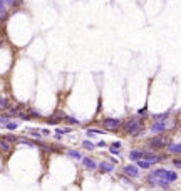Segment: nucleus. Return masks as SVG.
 I'll use <instances>...</instances> for the list:
<instances>
[{
    "label": "nucleus",
    "instance_id": "1a4fd4ad",
    "mask_svg": "<svg viewBox=\"0 0 181 191\" xmlns=\"http://www.w3.org/2000/svg\"><path fill=\"white\" fill-rule=\"evenodd\" d=\"M97 168L101 169V173H112L114 171V164L109 163V161H102V163L97 164Z\"/></svg>",
    "mask_w": 181,
    "mask_h": 191
},
{
    "label": "nucleus",
    "instance_id": "f03ea898",
    "mask_svg": "<svg viewBox=\"0 0 181 191\" xmlns=\"http://www.w3.org/2000/svg\"><path fill=\"white\" fill-rule=\"evenodd\" d=\"M151 176H154V178H159V179H164L166 183H176L178 181V173L176 171H169V169H164V168H156Z\"/></svg>",
    "mask_w": 181,
    "mask_h": 191
},
{
    "label": "nucleus",
    "instance_id": "f8f14e48",
    "mask_svg": "<svg viewBox=\"0 0 181 191\" xmlns=\"http://www.w3.org/2000/svg\"><path fill=\"white\" fill-rule=\"evenodd\" d=\"M0 151H3V153H8V151H12V143H8L3 138H0Z\"/></svg>",
    "mask_w": 181,
    "mask_h": 191
},
{
    "label": "nucleus",
    "instance_id": "bb28decb",
    "mask_svg": "<svg viewBox=\"0 0 181 191\" xmlns=\"http://www.w3.org/2000/svg\"><path fill=\"white\" fill-rule=\"evenodd\" d=\"M19 117H20V119H25V121H30V116L25 114V112H19Z\"/></svg>",
    "mask_w": 181,
    "mask_h": 191
},
{
    "label": "nucleus",
    "instance_id": "c9c22d12",
    "mask_svg": "<svg viewBox=\"0 0 181 191\" xmlns=\"http://www.w3.org/2000/svg\"><path fill=\"white\" fill-rule=\"evenodd\" d=\"M0 44H2V40H0Z\"/></svg>",
    "mask_w": 181,
    "mask_h": 191
},
{
    "label": "nucleus",
    "instance_id": "423d86ee",
    "mask_svg": "<svg viewBox=\"0 0 181 191\" xmlns=\"http://www.w3.org/2000/svg\"><path fill=\"white\" fill-rule=\"evenodd\" d=\"M123 173H124V176H129V178H139V176H141L139 168H138V166H134V164L124 166V168H123Z\"/></svg>",
    "mask_w": 181,
    "mask_h": 191
},
{
    "label": "nucleus",
    "instance_id": "4468645a",
    "mask_svg": "<svg viewBox=\"0 0 181 191\" xmlns=\"http://www.w3.org/2000/svg\"><path fill=\"white\" fill-rule=\"evenodd\" d=\"M62 121L64 122H67V124H71V126H79L81 122H79V119H76V117H71V116H62Z\"/></svg>",
    "mask_w": 181,
    "mask_h": 191
},
{
    "label": "nucleus",
    "instance_id": "c756f323",
    "mask_svg": "<svg viewBox=\"0 0 181 191\" xmlns=\"http://www.w3.org/2000/svg\"><path fill=\"white\" fill-rule=\"evenodd\" d=\"M111 148H116V149H121V148H123V144H121V143H119V141H116V143H112V144H111Z\"/></svg>",
    "mask_w": 181,
    "mask_h": 191
},
{
    "label": "nucleus",
    "instance_id": "412c9836",
    "mask_svg": "<svg viewBox=\"0 0 181 191\" xmlns=\"http://www.w3.org/2000/svg\"><path fill=\"white\" fill-rule=\"evenodd\" d=\"M71 127H59V129L56 131V134H59V136H61V134H69L71 133Z\"/></svg>",
    "mask_w": 181,
    "mask_h": 191
},
{
    "label": "nucleus",
    "instance_id": "b1692460",
    "mask_svg": "<svg viewBox=\"0 0 181 191\" xmlns=\"http://www.w3.org/2000/svg\"><path fill=\"white\" fill-rule=\"evenodd\" d=\"M89 138H92V134H104V131H101V129H87V133H86Z\"/></svg>",
    "mask_w": 181,
    "mask_h": 191
},
{
    "label": "nucleus",
    "instance_id": "473e14b6",
    "mask_svg": "<svg viewBox=\"0 0 181 191\" xmlns=\"http://www.w3.org/2000/svg\"><path fill=\"white\" fill-rule=\"evenodd\" d=\"M39 131H40V134H51V131H49V129H39Z\"/></svg>",
    "mask_w": 181,
    "mask_h": 191
},
{
    "label": "nucleus",
    "instance_id": "4be33fe9",
    "mask_svg": "<svg viewBox=\"0 0 181 191\" xmlns=\"http://www.w3.org/2000/svg\"><path fill=\"white\" fill-rule=\"evenodd\" d=\"M7 10H5V7H0V24H2L3 20H7Z\"/></svg>",
    "mask_w": 181,
    "mask_h": 191
},
{
    "label": "nucleus",
    "instance_id": "2f4dec72",
    "mask_svg": "<svg viewBox=\"0 0 181 191\" xmlns=\"http://www.w3.org/2000/svg\"><path fill=\"white\" fill-rule=\"evenodd\" d=\"M173 163H174V166H176V168H178V169H179V166H181V161H179L178 158H176V159L173 161Z\"/></svg>",
    "mask_w": 181,
    "mask_h": 191
},
{
    "label": "nucleus",
    "instance_id": "9b49d317",
    "mask_svg": "<svg viewBox=\"0 0 181 191\" xmlns=\"http://www.w3.org/2000/svg\"><path fill=\"white\" fill-rule=\"evenodd\" d=\"M141 158H143V151H141V149H133V151H129V159H131V161H134V163H136V161L141 159Z\"/></svg>",
    "mask_w": 181,
    "mask_h": 191
},
{
    "label": "nucleus",
    "instance_id": "cd10ccee",
    "mask_svg": "<svg viewBox=\"0 0 181 191\" xmlns=\"http://www.w3.org/2000/svg\"><path fill=\"white\" fill-rule=\"evenodd\" d=\"M109 153H111V154H114V156H119V154H121V149H116V148H111V149H109Z\"/></svg>",
    "mask_w": 181,
    "mask_h": 191
},
{
    "label": "nucleus",
    "instance_id": "aec40b11",
    "mask_svg": "<svg viewBox=\"0 0 181 191\" xmlns=\"http://www.w3.org/2000/svg\"><path fill=\"white\" fill-rule=\"evenodd\" d=\"M3 139H5V141H8V143H17V141H19V138H17V136L15 134H7V136H3Z\"/></svg>",
    "mask_w": 181,
    "mask_h": 191
},
{
    "label": "nucleus",
    "instance_id": "20e7f679",
    "mask_svg": "<svg viewBox=\"0 0 181 191\" xmlns=\"http://www.w3.org/2000/svg\"><path fill=\"white\" fill-rule=\"evenodd\" d=\"M101 124H102V127H104L106 131H117L119 127H123V121L116 119V117H106Z\"/></svg>",
    "mask_w": 181,
    "mask_h": 191
},
{
    "label": "nucleus",
    "instance_id": "f704fd0d",
    "mask_svg": "<svg viewBox=\"0 0 181 191\" xmlns=\"http://www.w3.org/2000/svg\"><path fill=\"white\" fill-rule=\"evenodd\" d=\"M0 7H5V0H0Z\"/></svg>",
    "mask_w": 181,
    "mask_h": 191
},
{
    "label": "nucleus",
    "instance_id": "5701e85b",
    "mask_svg": "<svg viewBox=\"0 0 181 191\" xmlns=\"http://www.w3.org/2000/svg\"><path fill=\"white\" fill-rule=\"evenodd\" d=\"M168 116H169V112H163V114H153V117H154L156 121H164Z\"/></svg>",
    "mask_w": 181,
    "mask_h": 191
},
{
    "label": "nucleus",
    "instance_id": "ddd939ff",
    "mask_svg": "<svg viewBox=\"0 0 181 191\" xmlns=\"http://www.w3.org/2000/svg\"><path fill=\"white\" fill-rule=\"evenodd\" d=\"M62 116H64V114L57 111V112H56V116H51V117H47L45 121H47V124H51V126H52V124H57V122H59V119H62Z\"/></svg>",
    "mask_w": 181,
    "mask_h": 191
},
{
    "label": "nucleus",
    "instance_id": "72a5a7b5",
    "mask_svg": "<svg viewBox=\"0 0 181 191\" xmlns=\"http://www.w3.org/2000/svg\"><path fill=\"white\" fill-rule=\"evenodd\" d=\"M96 146H99V148H104V146H106V141H99Z\"/></svg>",
    "mask_w": 181,
    "mask_h": 191
},
{
    "label": "nucleus",
    "instance_id": "6e6552de",
    "mask_svg": "<svg viewBox=\"0 0 181 191\" xmlns=\"http://www.w3.org/2000/svg\"><path fill=\"white\" fill-rule=\"evenodd\" d=\"M82 161V166H84L86 169H89V171H94V169H97V163L92 158H82L81 159Z\"/></svg>",
    "mask_w": 181,
    "mask_h": 191
},
{
    "label": "nucleus",
    "instance_id": "393cba45",
    "mask_svg": "<svg viewBox=\"0 0 181 191\" xmlns=\"http://www.w3.org/2000/svg\"><path fill=\"white\" fill-rule=\"evenodd\" d=\"M5 127H7V129H10V131H13V129H17V127H19V122H10V121H8L5 124Z\"/></svg>",
    "mask_w": 181,
    "mask_h": 191
},
{
    "label": "nucleus",
    "instance_id": "f3484780",
    "mask_svg": "<svg viewBox=\"0 0 181 191\" xmlns=\"http://www.w3.org/2000/svg\"><path fill=\"white\" fill-rule=\"evenodd\" d=\"M136 163H138V168H141V169H149L151 168V163H148V161H144V159H138Z\"/></svg>",
    "mask_w": 181,
    "mask_h": 191
},
{
    "label": "nucleus",
    "instance_id": "9d476101",
    "mask_svg": "<svg viewBox=\"0 0 181 191\" xmlns=\"http://www.w3.org/2000/svg\"><path fill=\"white\" fill-rule=\"evenodd\" d=\"M164 148H166V151H168V153L169 154H179L181 153V144L179 143H171V144H166L164 146Z\"/></svg>",
    "mask_w": 181,
    "mask_h": 191
},
{
    "label": "nucleus",
    "instance_id": "dca6fc26",
    "mask_svg": "<svg viewBox=\"0 0 181 191\" xmlns=\"http://www.w3.org/2000/svg\"><path fill=\"white\" fill-rule=\"evenodd\" d=\"M10 107V102H8V99H5V97H0V111H5Z\"/></svg>",
    "mask_w": 181,
    "mask_h": 191
},
{
    "label": "nucleus",
    "instance_id": "6ab92c4d",
    "mask_svg": "<svg viewBox=\"0 0 181 191\" xmlns=\"http://www.w3.org/2000/svg\"><path fill=\"white\" fill-rule=\"evenodd\" d=\"M82 148L87 149V151H92L96 148V144L94 143H91V141H82Z\"/></svg>",
    "mask_w": 181,
    "mask_h": 191
},
{
    "label": "nucleus",
    "instance_id": "a878e982",
    "mask_svg": "<svg viewBox=\"0 0 181 191\" xmlns=\"http://www.w3.org/2000/svg\"><path fill=\"white\" fill-rule=\"evenodd\" d=\"M8 121H10V117H8L7 114H0V122H3V124H7Z\"/></svg>",
    "mask_w": 181,
    "mask_h": 191
},
{
    "label": "nucleus",
    "instance_id": "7c9ffc66",
    "mask_svg": "<svg viewBox=\"0 0 181 191\" xmlns=\"http://www.w3.org/2000/svg\"><path fill=\"white\" fill-rule=\"evenodd\" d=\"M139 114H141V116H143V114H148V107L144 106L143 109H139Z\"/></svg>",
    "mask_w": 181,
    "mask_h": 191
},
{
    "label": "nucleus",
    "instance_id": "7ed1b4c3",
    "mask_svg": "<svg viewBox=\"0 0 181 191\" xmlns=\"http://www.w3.org/2000/svg\"><path fill=\"white\" fill-rule=\"evenodd\" d=\"M166 144H168V138H166L163 133H161L159 136H154V138H151L148 141V146L151 149H163Z\"/></svg>",
    "mask_w": 181,
    "mask_h": 191
},
{
    "label": "nucleus",
    "instance_id": "39448f33",
    "mask_svg": "<svg viewBox=\"0 0 181 191\" xmlns=\"http://www.w3.org/2000/svg\"><path fill=\"white\" fill-rule=\"evenodd\" d=\"M168 127H171V124H169V121H156V122H153V126H151V131L153 133H164Z\"/></svg>",
    "mask_w": 181,
    "mask_h": 191
},
{
    "label": "nucleus",
    "instance_id": "c85d7f7f",
    "mask_svg": "<svg viewBox=\"0 0 181 191\" xmlns=\"http://www.w3.org/2000/svg\"><path fill=\"white\" fill-rule=\"evenodd\" d=\"M29 112H30L32 117H40V112H37V111H34V109H29Z\"/></svg>",
    "mask_w": 181,
    "mask_h": 191
},
{
    "label": "nucleus",
    "instance_id": "2eb2a0df",
    "mask_svg": "<svg viewBox=\"0 0 181 191\" xmlns=\"http://www.w3.org/2000/svg\"><path fill=\"white\" fill-rule=\"evenodd\" d=\"M69 158H74V159H77V161H81L82 159V154H81V151H77V149H69L66 153Z\"/></svg>",
    "mask_w": 181,
    "mask_h": 191
},
{
    "label": "nucleus",
    "instance_id": "f257e3e1",
    "mask_svg": "<svg viewBox=\"0 0 181 191\" xmlns=\"http://www.w3.org/2000/svg\"><path fill=\"white\" fill-rule=\"evenodd\" d=\"M123 127H124V133L128 136L136 138V136H139L141 131H143V122L139 119H136V117H131V119H128L126 122H123Z\"/></svg>",
    "mask_w": 181,
    "mask_h": 191
},
{
    "label": "nucleus",
    "instance_id": "a211bd4d",
    "mask_svg": "<svg viewBox=\"0 0 181 191\" xmlns=\"http://www.w3.org/2000/svg\"><path fill=\"white\" fill-rule=\"evenodd\" d=\"M5 5H7L8 8L19 7V5H20V0H5Z\"/></svg>",
    "mask_w": 181,
    "mask_h": 191
},
{
    "label": "nucleus",
    "instance_id": "0eeeda50",
    "mask_svg": "<svg viewBox=\"0 0 181 191\" xmlns=\"http://www.w3.org/2000/svg\"><path fill=\"white\" fill-rule=\"evenodd\" d=\"M141 159L148 161V163H151V164H156V163H159L163 158H161L159 154L153 153V151H143V158H141Z\"/></svg>",
    "mask_w": 181,
    "mask_h": 191
}]
</instances>
